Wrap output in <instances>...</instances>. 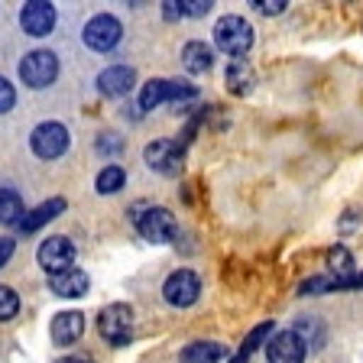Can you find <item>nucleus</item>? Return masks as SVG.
Masks as SVG:
<instances>
[{
	"instance_id": "nucleus-6",
	"label": "nucleus",
	"mask_w": 363,
	"mask_h": 363,
	"mask_svg": "<svg viewBox=\"0 0 363 363\" xmlns=\"http://www.w3.org/2000/svg\"><path fill=\"white\" fill-rule=\"evenodd\" d=\"M185 98H195V88H191V84L152 78V82H146L143 91H140V107H143V111H156V107L166 104V101H185Z\"/></svg>"
},
{
	"instance_id": "nucleus-23",
	"label": "nucleus",
	"mask_w": 363,
	"mask_h": 363,
	"mask_svg": "<svg viewBox=\"0 0 363 363\" xmlns=\"http://www.w3.org/2000/svg\"><path fill=\"white\" fill-rule=\"evenodd\" d=\"M123 182H127V175H123L121 166H107L104 172L98 175V191L101 195H113V191L123 189Z\"/></svg>"
},
{
	"instance_id": "nucleus-4",
	"label": "nucleus",
	"mask_w": 363,
	"mask_h": 363,
	"mask_svg": "<svg viewBox=\"0 0 363 363\" xmlns=\"http://www.w3.org/2000/svg\"><path fill=\"white\" fill-rule=\"evenodd\" d=\"M136 227H140V234L150 243H169L179 234L175 214L169 208H146L143 214H136Z\"/></svg>"
},
{
	"instance_id": "nucleus-19",
	"label": "nucleus",
	"mask_w": 363,
	"mask_h": 363,
	"mask_svg": "<svg viewBox=\"0 0 363 363\" xmlns=\"http://www.w3.org/2000/svg\"><path fill=\"white\" fill-rule=\"evenodd\" d=\"M224 354L220 344H211V340H198V344H189L182 350V363H218V357Z\"/></svg>"
},
{
	"instance_id": "nucleus-2",
	"label": "nucleus",
	"mask_w": 363,
	"mask_h": 363,
	"mask_svg": "<svg viewBox=\"0 0 363 363\" xmlns=\"http://www.w3.org/2000/svg\"><path fill=\"white\" fill-rule=\"evenodd\" d=\"M20 78L30 84V88H49V84L59 78V59H55V52L36 49V52L23 55V62H20Z\"/></svg>"
},
{
	"instance_id": "nucleus-12",
	"label": "nucleus",
	"mask_w": 363,
	"mask_h": 363,
	"mask_svg": "<svg viewBox=\"0 0 363 363\" xmlns=\"http://www.w3.org/2000/svg\"><path fill=\"white\" fill-rule=\"evenodd\" d=\"M143 156L150 162V169H156V172L175 175L182 169V146L175 140H156V143L146 146Z\"/></svg>"
},
{
	"instance_id": "nucleus-18",
	"label": "nucleus",
	"mask_w": 363,
	"mask_h": 363,
	"mask_svg": "<svg viewBox=\"0 0 363 363\" xmlns=\"http://www.w3.org/2000/svg\"><path fill=\"white\" fill-rule=\"evenodd\" d=\"M253 84H257L253 68H250L243 59H230V65H227V88L234 91V94H247Z\"/></svg>"
},
{
	"instance_id": "nucleus-17",
	"label": "nucleus",
	"mask_w": 363,
	"mask_h": 363,
	"mask_svg": "<svg viewBox=\"0 0 363 363\" xmlns=\"http://www.w3.org/2000/svg\"><path fill=\"white\" fill-rule=\"evenodd\" d=\"M182 65L189 68L191 75H201L214 65V52L208 49V43H189L182 49Z\"/></svg>"
},
{
	"instance_id": "nucleus-25",
	"label": "nucleus",
	"mask_w": 363,
	"mask_h": 363,
	"mask_svg": "<svg viewBox=\"0 0 363 363\" xmlns=\"http://www.w3.org/2000/svg\"><path fill=\"white\" fill-rule=\"evenodd\" d=\"M16 311H20V298H16V292L10 286H0V321L16 318Z\"/></svg>"
},
{
	"instance_id": "nucleus-8",
	"label": "nucleus",
	"mask_w": 363,
	"mask_h": 363,
	"mask_svg": "<svg viewBox=\"0 0 363 363\" xmlns=\"http://www.w3.org/2000/svg\"><path fill=\"white\" fill-rule=\"evenodd\" d=\"M98 328L111 344H127L130 340V328H133V308L123 302H113L101 311Z\"/></svg>"
},
{
	"instance_id": "nucleus-31",
	"label": "nucleus",
	"mask_w": 363,
	"mask_h": 363,
	"mask_svg": "<svg viewBox=\"0 0 363 363\" xmlns=\"http://www.w3.org/2000/svg\"><path fill=\"white\" fill-rule=\"evenodd\" d=\"M55 363H88V360H84V357L82 360H78V357H65V360H55Z\"/></svg>"
},
{
	"instance_id": "nucleus-20",
	"label": "nucleus",
	"mask_w": 363,
	"mask_h": 363,
	"mask_svg": "<svg viewBox=\"0 0 363 363\" xmlns=\"http://www.w3.org/2000/svg\"><path fill=\"white\" fill-rule=\"evenodd\" d=\"M269 331H272V325H269V321H263V325H259V328H253V331L247 334V340H243V344H240V350H237V354L230 357V363H247L250 357H253V350H257L259 344H263V340L269 337Z\"/></svg>"
},
{
	"instance_id": "nucleus-24",
	"label": "nucleus",
	"mask_w": 363,
	"mask_h": 363,
	"mask_svg": "<svg viewBox=\"0 0 363 363\" xmlns=\"http://www.w3.org/2000/svg\"><path fill=\"white\" fill-rule=\"evenodd\" d=\"M337 292V276H311L308 282H302V295H325Z\"/></svg>"
},
{
	"instance_id": "nucleus-30",
	"label": "nucleus",
	"mask_w": 363,
	"mask_h": 363,
	"mask_svg": "<svg viewBox=\"0 0 363 363\" xmlns=\"http://www.w3.org/2000/svg\"><path fill=\"white\" fill-rule=\"evenodd\" d=\"M10 257H13V240H7V237H0V266L7 263Z\"/></svg>"
},
{
	"instance_id": "nucleus-1",
	"label": "nucleus",
	"mask_w": 363,
	"mask_h": 363,
	"mask_svg": "<svg viewBox=\"0 0 363 363\" xmlns=\"http://www.w3.org/2000/svg\"><path fill=\"white\" fill-rule=\"evenodd\" d=\"M214 43H218V49H224L227 55L240 59L243 52H250V45H253V26H250L243 16L227 13L214 23Z\"/></svg>"
},
{
	"instance_id": "nucleus-22",
	"label": "nucleus",
	"mask_w": 363,
	"mask_h": 363,
	"mask_svg": "<svg viewBox=\"0 0 363 363\" xmlns=\"http://www.w3.org/2000/svg\"><path fill=\"white\" fill-rule=\"evenodd\" d=\"M328 266H331V276H350L354 272V257H350L344 247H331L328 250Z\"/></svg>"
},
{
	"instance_id": "nucleus-15",
	"label": "nucleus",
	"mask_w": 363,
	"mask_h": 363,
	"mask_svg": "<svg viewBox=\"0 0 363 363\" xmlns=\"http://www.w3.org/2000/svg\"><path fill=\"white\" fill-rule=\"evenodd\" d=\"M49 289L62 298H78V295L88 292V272L75 269V266L65 272H55V276H49Z\"/></svg>"
},
{
	"instance_id": "nucleus-16",
	"label": "nucleus",
	"mask_w": 363,
	"mask_h": 363,
	"mask_svg": "<svg viewBox=\"0 0 363 363\" xmlns=\"http://www.w3.org/2000/svg\"><path fill=\"white\" fill-rule=\"evenodd\" d=\"M65 211V198H52V201H45V204H39L36 211H30V214H23L20 218V230H26V234H33V230H39L43 224H49L52 218H59V214Z\"/></svg>"
},
{
	"instance_id": "nucleus-13",
	"label": "nucleus",
	"mask_w": 363,
	"mask_h": 363,
	"mask_svg": "<svg viewBox=\"0 0 363 363\" xmlns=\"http://www.w3.org/2000/svg\"><path fill=\"white\" fill-rule=\"evenodd\" d=\"M136 75H133V68L130 65H111L104 68L98 75V88L101 94H111V98H121V94H127L130 88H133Z\"/></svg>"
},
{
	"instance_id": "nucleus-27",
	"label": "nucleus",
	"mask_w": 363,
	"mask_h": 363,
	"mask_svg": "<svg viewBox=\"0 0 363 363\" xmlns=\"http://www.w3.org/2000/svg\"><path fill=\"white\" fill-rule=\"evenodd\" d=\"M13 104H16V91H13V84H10L7 78H0V113H7Z\"/></svg>"
},
{
	"instance_id": "nucleus-9",
	"label": "nucleus",
	"mask_w": 363,
	"mask_h": 363,
	"mask_svg": "<svg viewBox=\"0 0 363 363\" xmlns=\"http://www.w3.org/2000/svg\"><path fill=\"white\" fill-rule=\"evenodd\" d=\"M36 257H39V266H43L49 276H55V272L72 269V263H75V247H72L68 237H49V240H43Z\"/></svg>"
},
{
	"instance_id": "nucleus-5",
	"label": "nucleus",
	"mask_w": 363,
	"mask_h": 363,
	"mask_svg": "<svg viewBox=\"0 0 363 363\" xmlns=\"http://www.w3.org/2000/svg\"><path fill=\"white\" fill-rule=\"evenodd\" d=\"M201 295V279H198L191 269H175L166 282H162V298L175 308H189L198 302Z\"/></svg>"
},
{
	"instance_id": "nucleus-29",
	"label": "nucleus",
	"mask_w": 363,
	"mask_h": 363,
	"mask_svg": "<svg viewBox=\"0 0 363 363\" xmlns=\"http://www.w3.org/2000/svg\"><path fill=\"white\" fill-rule=\"evenodd\" d=\"M337 289H363V272H350V276H340Z\"/></svg>"
},
{
	"instance_id": "nucleus-11",
	"label": "nucleus",
	"mask_w": 363,
	"mask_h": 363,
	"mask_svg": "<svg viewBox=\"0 0 363 363\" xmlns=\"http://www.w3.org/2000/svg\"><path fill=\"white\" fill-rule=\"evenodd\" d=\"M266 357H269V363H302L305 344L295 331H279L272 334L269 344H266Z\"/></svg>"
},
{
	"instance_id": "nucleus-14",
	"label": "nucleus",
	"mask_w": 363,
	"mask_h": 363,
	"mask_svg": "<svg viewBox=\"0 0 363 363\" xmlns=\"http://www.w3.org/2000/svg\"><path fill=\"white\" fill-rule=\"evenodd\" d=\"M84 331V318L82 311H59L52 318V340L59 347H68V344H75Z\"/></svg>"
},
{
	"instance_id": "nucleus-10",
	"label": "nucleus",
	"mask_w": 363,
	"mask_h": 363,
	"mask_svg": "<svg viewBox=\"0 0 363 363\" xmlns=\"http://www.w3.org/2000/svg\"><path fill=\"white\" fill-rule=\"evenodd\" d=\"M20 26L26 36H49L55 26V7L52 4H45V0H30V4H23L20 10Z\"/></svg>"
},
{
	"instance_id": "nucleus-28",
	"label": "nucleus",
	"mask_w": 363,
	"mask_h": 363,
	"mask_svg": "<svg viewBox=\"0 0 363 363\" xmlns=\"http://www.w3.org/2000/svg\"><path fill=\"white\" fill-rule=\"evenodd\" d=\"M253 7H257L259 13H266V16H276V13H282L289 4H286V0H257Z\"/></svg>"
},
{
	"instance_id": "nucleus-7",
	"label": "nucleus",
	"mask_w": 363,
	"mask_h": 363,
	"mask_svg": "<svg viewBox=\"0 0 363 363\" xmlns=\"http://www.w3.org/2000/svg\"><path fill=\"white\" fill-rule=\"evenodd\" d=\"M30 146H33V152H36L39 159H59L62 152L68 150V130L62 127V123H55V121H45V123H39V127L33 130Z\"/></svg>"
},
{
	"instance_id": "nucleus-26",
	"label": "nucleus",
	"mask_w": 363,
	"mask_h": 363,
	"mask_svg": "<svg viewBox=\"0 0 363 363\" xmlns=\"http://www.w3.org/2000/svg\"><path fill=\"white\" fill-rule=\"evenodd\" d=\"M175 7H179L182 16H201V13L211 10V4H208V0H182V4H175Z\"/></svg>"
},
{
	"instance_id": "nucleus-21",
	"label": "nucleus",
	"mask_w": 363,
	"mask_h": 363,
	"mask_svg": "<svg viewBox=\"0 0 363 363\" xmlns=\"http://www.w3.org/2000/svg\"><path fill=\"white\" fill-rule=\"evenodd\" d=\"M23 201L13 189H0V224H20Z\"/></svg>"
},
{
	"instance_id": "nucleus-3",
	"label": "nucleus",
	"mask_w": 363,
	"mask_h": 363,
	"mask_svg": "<svg viewBox=\"0 0 363 363\" xmlns=\"http://www.w3.org/2000/svg\"><path fill=\"white\" fill-rule=\"evenodd\" d=\"M82 36H84V45H88V49H94V52H111L113 45L121 43L123 26H121L117 16L98 13V16H91L88 20V26H84Z\"/></svg>"
}]
</instances>
